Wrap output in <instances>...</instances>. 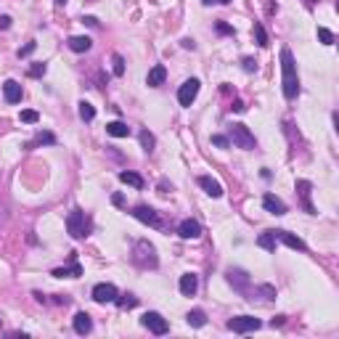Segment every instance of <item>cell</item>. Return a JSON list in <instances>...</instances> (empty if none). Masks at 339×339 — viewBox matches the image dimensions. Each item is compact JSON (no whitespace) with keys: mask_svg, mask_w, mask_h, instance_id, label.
<instances>
[{"mask_svg":"<svg viewBox=\"0 0 339 339\" xmlns=\"http://www.w3.org/2000/svg\"><path fill=\"white\" fill-rule=\"evenodd\" d=\"M117 286L114 284H96L93 286V300L98 302V305H106V302H114L117 300Z\"/></svg>","mask_w":339,"mask_h":339,"instance_id":"obj_9","label":"cell"},{"mask_svg":"<svg viewBox=\"0 0 339 339\" xmlns=\"http://www.w3.org/2000/svg\"><path fill=\"white\" fill-rule=\"evenodd\" d=\"M202 3H204V6H212V3H220V6H228V3H230V0H202Z\"/></svg>","mask_w":339,"mask_h":339,"instance_id":"obj_44","label":"cell"},{"mask_svg":"<svg viewBox=\"0 0 339 339\" xmlns=\"http://www.w3.org/2000/svg\"><path fill=\"white\" fill-rule=\"evenodd\" d=\"M22 93H24V90H22V85L16 80H6L3 82V96H6L8 103H19L22 101Z\"/></svg>","mask_w":339,"mask_h":339,"instance_id":"obj_15","label":"cell"},{"mask_svg":"<svg viewBox=\"0 0 339 339\" xmlns=\"http://www.w3.org/2000/svg\"><path fill=\"white\" fill-rule=\"evenodd\" d=\"M45 72H48L45 64H32V67H29V77H43Z\"/></svg>","mask_w":339,"mask_h":339,"instance_id":"obj_36","label":"cell"},{"mask_svg":"<svg viewBox=\"0 0 339 339\" xmlns=\"http://www.w3.org/2000/svg\"><path fill=\"white\" fill-rule=\"evenodd\" d=\"M225 279H228V284L234 286L239 294H244L246 297V291H249V286H252V281H249V276H246L244 270H239V268H228L225 270Z\"/></svg>","mask_w":339,"mask_h":339,"instance_id":"obj_6","label":"cell"},{"mask_svg":"<svg viewBox=\"0 0 339 339\" xmlns=\"http://www.w3.org/2000/svg\"><path fill=\"white\" fill-rule=\"evenodd\" d=\"M133 263L138 268H143V270H154L159 265V257H157V249H154V244L141 239V241H135V249H133Z\"/></svg>","mask_w":339,"mask_h":339,"instance_id":"obj_2","label":"cell"},{"mask_svg":"<svg viewBox=\"0 0 339 339\" xmlns=\"http://www.w3.org/2000/svg\"><path fill=\"white\" fill-rule=\"evenodd\" d=\"M74 331L77 334H90L93 331V321H90L88 313H77L74 315Z\"/></svg>","mask_w":339,"mask_h":339,"instance_id":"obj_21","label":"cell"},{"mask_svg":"<svg viewBox=\"0 0 339 339\" xmlns=\"http://www.w3.org/2000/svg\"><path fill=\"white\" fill-rule=\"evenodd\" d=\"M255 37H257V45H260V48H268V35H265L263 24H255Z\"/></svg>","mask_w":339,"mask_h":339,"instance_id":"obj_31","label":"cell"},{"mask_svg":"<svg viewBox=\"0 0 339 339\" xmlns=\"http://www.w3.org/2000/svg\"><path fill=\"white\" fill-rule=\"evenodd\" d=\"M318 37H321L323 45H334V32L326 29V27H318Z\"/></svg>","mask_w":339,"mask_h":339,"instance_id":"obj_32","label":"cell"},{"mask_svg":"<svg viewBox=\"0 0 339 339\" xmlns=\"http://www.w3.org/2000/svg\"><path fill=\"white\" fill-rule=\"evenodd\" d=\"M56 3H58V6H64V3H67V0H56Z\"/></svg>","mask_w":339,"mask_h":339,"instance_id":"obj_46","label":"cell"},{"mask_svg":"<svg viewBox=\"0 0 339 339\" xmlns=\"http://www.w3.org/2000/svg\"><path fill=\"white\" fill-rule=\"evenodd\" d=\"M284 323H286V318H284V315H276V318L270 321V326L276 329V326H284Z\"/></svg>","mask_w":339,"mask_h":339,"instance_id":"obj_39","label":"cell"},{"mask_svg":"<svg viewBox=\"0 0 339 339\" xmlns=\"http://www.w3.org/2000/svg\"><path fill=\"white\" fill-rule=\"evenodd\" d=\"M82 22H85L88 27H98V19H96V16H85Z\"/></svg>","mask_w":339,"mask_h":339,"instance_id":"obj_42","label":"cell"},{"mask_svg":"<svg viewBox=\"0 0 339 339\" xmlns=\"http://www.w3.org/2000/svg\"><path fill=\"white\" fill-rule=\"evenodd\" d=\"M273 236H276V241H284L289 249H300V252H307V244L300 239V236H294V234H289V230H273Z\"/></svg>","mask_w":339,"mask_h":339,"instance_id":"obj_11","label":"cell"},{"mask_svg":"<svg viewBox=\"0 0 339 339\" xmlns=\"http://www.w3.org/2000/svg\"><path fill=\"white\" fill-rule=\"evenodd\" d=\"M230 109H234V112H244L246 106H244V101H239V98H236L234 103H230Z\"/></svg>","mask_w":339,"mask_h":339,"instance_id":"obj_40","label":"cell"},{"mask_svg":"<svg viewBox=\"0 0 339 339\" xmlns=\"http://www.w3.org/2000/svg\"><path fill=\"white\" fill-rule=\"evenodd\" d=\"M56 143V135L53 133H37V138L32 143H27V149H35V146H53Z\"/></svg>","mask_w":339,"mask_h":339,"instance_id":"obj_24","label":"cell"},{"mask_svg":"<svg viewBox=\"0 0 339 339\" xmlns=\"http://www.w3.org/2000/svg\"><path fill=\"white\" fill-rule=\"evenodd\" d=\"M257 246H263V249H268V252H276V236H273V230H265V234H260Z\"/></svg>","mask_w":339,"mask_h":339,"instance_id":"obj_26","label":"cell"},{"mask_svg":"<svg viewBox=\"0 0 339 339\" xmlns=\"http://www.w3.org/2000/svg\"><path fill=\"white\" fill-rule=\"evenodd\" d=\"M11 27V16H0V29H8Z\"/></svg>","mask_w":339,"mask_h":339,"instance_id":"obj_41","label":"cell"},{"mask_svg":"<svg viewBox=\"0 0 339 339\" xmlns=\"http://www.w3.org/2000/svg\"><path fill=\"white\" fill-rule=\"evenodd\" d=\"M178 234H180L183 239H199V236H202V225L188 218V220H183V223L178 225Z\"/></svg>","mask_w":339,"mask_h":339,"instance_id":"obj_16","label":"cell"},{"mask_svg":"<svg viewBox=\"0 0 339 339\" xmlns=\"http://www.w3.org/2000/svg\"><path fill=\"white\" fill-rule=\"evenodd\" d=\"M263 326V321L255 318V315H239V318H230L228 321V329L236 331V334H246V331H257Z\"/></svg>","mask_w":339,"mask_h":339,"instance_id":"obj_5","label":"cell"},{"mask_svg":"<svg viewBox=\"0 0 339 339\" xmlns=\"http://www.w3.org/2000/svg\"><path fill=\"white\" fill-rule=\"evenodd\" d=\"M178 286H180V294H183V297H194L196 289H199V276H196V273H183Z\"/></svg>","mask_w":339,"mask_h":339,"instance_id":"obj_13","label":"cell"},{"mask_svg":"<svg viewBox=\"0 0 339 339\" xmlns=\"http://www.w3.org/2000/svg\"><path fill=\"white\" fill-rule=\"evenodd\" d=\"M119 180L125 183V186H133V188H143V178L138 175V173H133V170H122V173H119Z\"/></svg>","mask_w":339,"mask_h":339,"instance_id":"obj_22","label":"cell"},{"mask_svg":"<svg viewBox=\"0 0 339 339\" xmlns=\"http://www.w3.org/2000/svg\"><path fill=\"white\" fill-rule=\"evenodd\" d=\"M230 141H234L236 149H244V151H252L257 146L255 135L249 133V128H246V125H234V128H230Z\"/></svg>","mask_w":339,"mask_h":339,"instance_id":"obj_4","label":"cell"},{"mask_svg":"<svg viewBox=\"0 0 339 339\" xmlns=\"http://www.w3.org/2000/svg\"><path fill=\"white\" fill-rule=\"evenodd\" d=\"M164 80H167V67L164 64H157L146 74V85L149 88H159V85H164Z\"/></svg>","mask_w":339,"mask_h":339,"instance_id":"obj_14","label":"cell"},{"mask_svg":"<svg viewBox=\"0 0 339 339\" xmlns=\"http://www.w3.org/2000/svg\"><path fill=\"white\" fill-rule=\"evenodd\" d=\"M186 321H188V326H194V329H202L204 323H207V315H204V310H191V313L186 315Z\"/></svg>","mask_w":339,"mask_h":339,"instance_id":"obj_25","label":"cell"},{"mask_svg":"<svg viewBox=\"0 0 339 339\" xmlns=\"http://www.w3.org/2000/svg\"><path fill=\"white\" fill-rule=\"evenodd\" d=\"M133 218H135V220H141V223H146V225L159 228V215L154 212L149 204H138V207H133Z\"/></svg>","mask_w":339,"mask_h":339,"instance_id":"obj_10","label":"cell"},{"mask_svg":"<svg viewBox=\"0 0 339 339\" xmlns=\"http://www.w3.org/2000/svg\"><path fill=\"white\" fill-rule=\"evenodd\" d=\"M215 29H218V35H236V29L228 27L225 22H218V24H215Z\"/></svg>","mask_w":339,"mask_h":339,"instance_id":"obj_34","label":"cell"},{"mask_svg":"<svg viewBox=\"0 0 339 339\" xmlns=\"http://www.w3.org/2000/svg\"><path fill=\"white\" fill-rule=\"evenodd\" d=\"M297 194H300V199H302V207H305V212L315 215V207H313V202H310L313 183H310V180H297Z\"/></svg>","mask_w":339,"mask_h":339,"instance_id":"obj_12","label":"cell"},{"mask_svg":"<svg viewBox=\"0 0 339 339\" xmlns=\"http://www.w3.org/2000/svg\"><path fill=\"white\" fill-rule=\"evenodd\" d=\"M37 119H40V114H37V112H32V109L22 112V122H27V125H35Z\"/></svg>","mask_w":339,"mask_h":339,"instance_id":"obj_33","label":"cell"},{"mask_svg":"<svg viewBox=\"0 0 339 339\" xmlns=\"http://www.w3.org/2000/svg\"><path fill=\"white\" fill-rule=\"evenodd\" d=\"M199 186H202L212 199H220V196H223V186H220V183L215 180L212 175H202V178H199Z\"/></svg>","mask_w":339,"mask_h":339,"instance_id":"obj_18","label":"cell"},{"mask_svg":"<svg viewBox=\"0 0 339 339\" xmlns=\"http://www.w3.org/2000/svg\"><path fill=\"white\" fill-rule=\"evenodd\" d=\"M69 51H74V53H88L90 48H93V40H90L88 35H74V37H69Z\"/></svg>","mask_w":339,"mask_h":339,"instance_id":"obj_17","label":"cell"},{"mask_svg":"<svg viewBox=\"0 0 339 339\" xmlns=\"http://www.w3.org/2000/svg\"><path fill=\"white\" fill-rule=\"evenodd\" d=\"M35 48H37V43H27L24 48H19V58H27L29 53H35Z\"/></svg>","mask_w":339,"mask_h":339,"instance_id":"obj_37","label":"cell"},{"mask_svg":"<svg viewBox=\"0 0 339 339\" xmlns=\"http://www.w3.org/2000/svg\"><path fill=\"white\" fill-rule=\"evenodd\" d=\"M51 276H56V279H80V276H82V265L80 263H72L67 268H56Z\"/></svg>","mask_w":339,"mask_h":339,"instance_id":"obj_20","label":"cell"},{"mask_svg":"<svg viewBox=\"0 0 339 339\" xmlns=\"http://www.w3.org/2000/svg\"><path fill=\"white\" fill-rule=\"evenodd\" d=\"M263 207H265L270 215H286V204L281 202L279 196H273V194H265V196H263Z\"/></svg>","mask_w":339,"mask_h":339,"instance_id":"obj_19","label":"cell"},{"mask_svg":"<svg viewBox=\"0 0 339 339\" xmlns=\"http://www.w3.org/2000/svg\"><path fill=\"white\" fill-rule=\"evenodd\" d=\"M141 323L151 331V334H157V336H162V334H167L170 331V323L159 315V313H154V310H149V313H143V318H141Z\"/></svg>","mask_w":339,"mask_h":339,"instance_id":"obj_7","label":"cell"},{"mask_svg":"<svg viewBox=\"0 0 339 339\" xmlns=\"http://www.w3.org/2000/svg\"><path fill=\"white\" fill-rule=\"evenodd\" d=\"M281 85H284V96L291 101L300 96V77H297V61L291 56L289 48L281 51Z\"/></svg>","mask_w":339,"mask_h":339,"instance_id":"obj_1","label":"cell"},{"mask_svg":"<svg viewBox=\"0 0 339 339\" xmlns=\"http://www.w3.org/2000/svg\"><path fill=\"white\" fill-rule=\"evenodd\" d=\"M212 143L218 146V149H228L230 146V138H225V135H212Z\"/></svg>","mask_w":339,"mask_h":339,"instance_id":"obj_35","label":"cell"},{"mask_svg":"<svg viewBox=\"0 0 339 339\" xmlns=\"http://www.w3.org/2000/svg\"><path fill=\"white\" fill-rule=\"evenodd\" d=\"M183 48H191V51H194V48H196V43H194L191 37H186V40H183Z\"/></svg>","mask_w":339,"mask_h":339,"instance_id":"obj_45","label":"cell"},{"mask_svg":"<svg viewBox=\"0 0 339 339\" xmlns=\"http://www.w3.org/2000/svg\"><path fill=\"white\" fill-rule=\"evenodd\" d=\"M141 146H143V151H149V154L154 151V146H157V141H154V135H151L149 130L141 133Z\"/></svg>","mask_w":339,"mask_h":339,"instance_id":"obj_30","label":"cell"},{"mask_svg":"<svg viewBox=\"0 0 339 339\" xmlns=\"http://www.w3.org/2000/svg\"><path fill=\"white\" fill-rule=\"evenodd\" d=\"M196 96H199V80H196V77H191V80H186V82L180 85L178 101H180V106H191L196 101Z\"/></svg>","mask_w":339,"mask_h":339,"instance_id":"obj_8","label":"cell"},{"mask_svg":"<svg viewBox=\"0 0 339 339\" xmlns=\"http://www.w3.org/2000/svg\"><path fill=\"white\" fill-rule=\"evenodd\" d=\"M112 202H114L117 207H122V204H125V199H122V194H114V196H112Z\"/></svg>","mask_w":339,"mask_h":339,"instance_id":"obj_43","label":"cell"},{"mask_svg":"<svg viewBox=\"0 0 339 339\" xmlns=\"http://www.w3.org/2000/svg\"><path fill=\"white\" fill-rule=\"evenodd\" d=\"M80 117H82L85 122H93V119H96V106L88 103V101H80Z\"/></svg>","mask_w":339,"mask_h":339,"instance_id":"obj_28","label":"cell"},{"mask_svg":"<svg viewBox=\"0 0 339 339\" xmlns=\"http://www.w3.org/2000/svg\"><path fill=\"white\" fill-rule=\"evenodd\" d=\"M90 228H93V223H90V218L82 209H72L67 215V230L72 239H85L90 234Z\"/></svg>","mask_w":339,"mask_h":339,"instance_id":"obj_3","label":"cell"},{"mask_svg":"<svg viewBox=\"0 0 339 339\" xmlns=\"http://www.w3.org/2000/svg\"><path fill=\"white\" fill-rule=\"evenodd\" d=\"M112 72H114L117 77L125 74V58H122L119 53H114V56H112Z\"/></svg>","mask_w":339,"mask_h":339,"instance_id":"obj_29","label":"cell"},{"mask_svg":"<svg viewBox=\"0 0 339 339\" xmlns=\"http://www.w3.org/2000/svg\"><path fill=\"white\" fill-rule=\"evenodd\" d=\"M114 302L122 307V310H133V307L138 305V297H135V294H122V297L117 294V300H114Z\"/></svg>","mask_w":339,"mask_h":339,"instance_id":"obj_27","label":"cell"},{"mask_svg":"<svg viewBox=\"0 0 339 339\" xmlns=\"http://www.w3.org/2000/svg\"><path fill=\"white\" fill-rule=\"evenodd\" d=\"M106 133H109L112 138H128V135H130V128L125 125V122L114 119V122H109V125H106Z\"/></svg>","mask_w":339,"mask_h":339,"instance_id":"obj_23","label":"cell"},{"mask_svg":"<svg viewBox=\"0 0 339 339\" xmlns=\"http://www.w3.org/2000/svg\"><path fill=\"white\" fill-rule=\"evenodd\" d=\"M241 64H244V69H246V72H255V69H257V61H255V58H244Z\"/></svg>","mask_w":339,"mask_h":339,"instance_id":"obj_38","label":"cell"}]
</instances>
